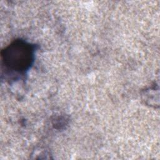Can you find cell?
Listing matches in <instances>:
<instances>
[{
  "instance_id": "6da1fadb",
  "label": "cell",
  "mask_w": 160,
  "mask_h": 160,
  "mask_svg": "<svg viewBox=\"0 0 160 160\" xmlns=\"http://www.w3.org/2000/svg\"><path fill=\"white\" fill-rule=\"evenodd\" d=\"M36 46L28 41L17 39L2 49V66L11 74L24 75L34 61Z\"/></svg>"
}]
</instances>
